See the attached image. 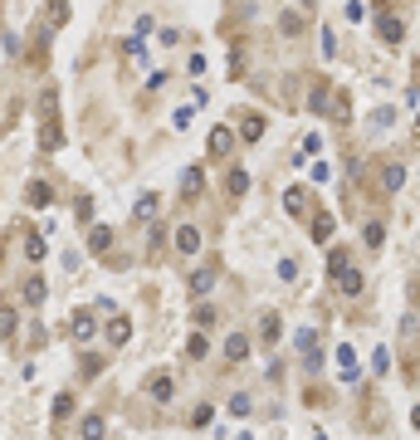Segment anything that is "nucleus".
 <instances>
[{"mask_svg":"<svg viewBox=\"0 0 420 440\" xmlns=\"http://www.w3.org/2000/svg\"><path fill=\"white\" fill-rule=\"evenodd\" d=\"M406 186V167H401V161H386V167H381V191L377 196H396Z\"/></svg>","mask_w":420,"mask_h":440,"instance_id":"7","label":"nucleus"},{"mask_svg":"<svg viewBox=\"0 0 420 440\" xmlns=\"http://www.w3.org/2000/svg\"><path fill=\"white\" fill-rule=\"evenodd\" d=\"M156 206H162V196H156V191H147V196L132 206V220H151V215H156Z\"/></svg>","mask_w":420,"mask_h":440,"instance_id":"17","label":"nucleus"},{"mask_svg":"<svg viewBox=\"0 0 420 440\" xmlns=\"http://www.w3.org/2000/svg\"><path fill=\"white\" fill-rule=\"evenodd\" d=\"M200 191H205V172H200V167H186V177H181V201H200Z\"/></svg>","mask_w":420,"mask_h":440,"instance_id":"10","label":"nucleus"},{"mask_svg":"<svg viewBox=\"0 0 420 440\" xmlns=\"http://www.w3.org/2000/svg\"><path fill=\"white\" fill-rule=\"evenodd\" d=\"M210 416H216V411H210V401H200V406H196V411H191V426H205V421H210Z\"/></svg>","mask_w":420,"mask_h":440,"instance_id":"33","label":"nucleus"},{"mask_svg":"<svg viewBox=\"0 0 420 440\" xmlns=\"http://www.w3.org/2000/svg\"><path fill=\"white\" fill-rule=\"evenodd\" d=\"M410 426H415V430H420V406H415V411H410Z\"/></svg>","mask_w":420,"mask_h":440,"instance_id":"38","label":"nucleus"},{"mask_svg":"<svg viewBox=\"0 0 420 440\" xmlns=\"http://www.w3.org/2000/svg\"><path fill=\"white\" fill-rule=\"evenodd\" d=\"M230 147H235L230 128H210V157H230Z\"/></svg>","mask_w":420,"mask_h":440,"instance_id":"13","label":"nucleus"},{"mask_svg":"<svg viewBox=\"0 0 420 440\" xmlns=\"http://www.w3.org/2000/svg\"><path fill=\"white\" fill-rule=\"evenodd\" d=\"M333 118H337V123L352 118V98H347V93H333Z\"/></svg>","mask_w":420,"mask_h":440,"instance_id":"27","label":"nucleus"},{"mask_svg":"<svg viewBox=\"0 0 420 440\" xmlns=\"http://www.w3.org/2000/svg\"><path fill=\"white\" fill-rule=\"evenodd\" d=\"M279 30H284V34H298V30H303V15H298V10H284Z\"/></svg>","mask_w":420,"mask_h":440,"instance_id":"31","label":"nucleus"},{"mask_svg":"<svg viewBox=\"0 0 420 440\" xmlns=\"http://www.w3.org/2000/svg\"><path fill=\"white\" fill-rule=\"evenodd\" d=\"M225 191H230V196H244V191H249V172H244V167H230V177H225Z\"/></svg>","mask_w":420,"mask_h":440,"instance_id":"18","label":"nucleus"},{"mask_svg":"<svg viewBox=\"0 0 420 440\" xmlns=\"http://www.w3.org/2000/svg\"><path fill=\"white\" fill-rule=\"evenodd\" d=\"M216 323V308H196V328H210Z\"/></svg>","mask_w":420,"mask_h":440,"instance_id":"37","label":"nucleus"},{"mask_svg":"<svg viewBox=\"0 0 420 440\" xmlns=\"http://www.w3.org/2000/svg\"><path fill=\"white\" fill-rule=\"evenodd\" d=\"M78 435H83V440H103V435H108V426H103V416H83Z\"/></svg>","mask_w":420,"mask_h":440,"instance_id":"21","label":"nucleus"},{"mask_svg":"<svg viewBox=\"0 0 420 440\" xmlns=\"http://www.w3.org/2000/svg\"><path fill=\"white\" fill-rule=\"evenodd\" d=\"M147 397H151V401H171V397H176V377H171V372H151V377H147Z\"/></svg>","mask_w":420,"mask_h":440,"instance_id":"4","label":"nucleus"},{"mask_svg":"<svg viewBox=\"0 0 420 440\" xmlns=\"http://www.w3.org/2000/svg\"><path fill=\"white\" fill-rule=\"evenodd\" d=\"M284 210L288 215H308V186H288L284 191Z\"/></svg>","mask_w":420,"mask_h":440,"instance_id":"12","label":"nucleus"},{"mask_svg":"<svg viewBox=\"0 0 420 440\" xmlns=\"http://www.w3.org/2000/svg\"><path fill=\"white\" fill-rule=\"evenodd\" d=\"M225 357H230V362H244V357H249V338H244V333H235V338L225 343Z\"/></svg>","mask_w":420,"mask_h":440,"instance_id":"23","label":"nucleus"},{"mask_svg":"<svg viewBox=\"0 0 420 440\" xmlns=\"http://www.w3.org/2000/svg\"><path fill=\"white\" fill-rule=\"evenodd\" d=\"M39 152H49V157H54L59 152V142H64V123H59V93L54 88H44L39 93Z\"/></svg>","mask_w":420,"mask_h":440,"instance_id":"1","label":"nucleus"},{"mask_svg":"<svg viewBox=\"0 0 420 440\" xmlns=\"http://www.w3.org/2000/svg\"><path fill=\"white\" fill-rule=\"evenodd\" d=\"M25 303H44V279H39V274L25 279Z\"/></svg>","mask_w":420,"mask_h":440,"instance_id":"29","label":"nucleus"},{"mask_svg":"<svg viewBox=\"0 0 420 440\" xmlns=\"http://www.w3.org/2000/svg\"><path fill=\"white\" fill-rule=\"evenodd\" d=\"M93 328H98L93 308H74V318H69V333H74L78 343H88V338H93Z\"/></svg>","mask_w":420,"mask_h":440,"instance_id":"6","label":"nucleus"},{"mask_svg":"<svg viewBox=\"0 0 420 440\" xmlns=\"http://www.w3.org/2000/svg\"><path fill=\"white\" fill-rule=\"evenodd\" d=\"M69 411H74V397H69V392H64V397H59V401H54V421H64V416H69Z\"/></svg>","mask_w":420,"mask_h":440,"instance_id":"34","label":"nucleus"},{"mask_svg":"<svg viewBox=\"0 0 420 440\" xmlns=\"http://www.w3.org/2000/svg\"><path fill=\"white\" fill-rule=\"evenodd\" d=\"M127 338H132V318H123V313H118V318L108 323V343H113V348H123Z\"/></svg>","mask_w":420,"mask_h":440,"instance_id":"15","label":"nucleus"},{"mask_svg":"<svg viewBox=\"0 0 420 440\" xmlns=\"http://www.w3.org/2000/svg\"><path fill=\"white\" fill-rule=\"evenodd\" d=\"M323 108H328V79H318L308 93V113H323Z\"/></svg>","mask_w":420,"mask_h":440,"instance_id":"20","label":"nucleus"},{"mask_svg":"<svg viewBox=\"0 0 420 440\" xmlns=\"http://www.w3.org/2000/svg\"><path fill=\"white\" fill-rule=\"evenodd\" d=\"M205 352H210V343H205V333H191V343H186V357H196V362H200Z\"/></svg>","mask_w":420,"mask_h":440,"instance_id":"30","label":"nucleus"},{"mask_svg":"<svg viewBox=\"0 0 420 440\" xmlns=\"http://www.w3.org/2000/svg\"><path fill=\"white\" fill-rule=\"evenodd\" d=\"M293 343H298V357H303V367H308V372H318V367H323L318 333H313V328H298V338H293Z\"/></svg>","mask_w":420,"mask_h":440,"instance_id":"3","label":"nucleus"},{"mask_svg":"<svg viewBox=\"0 0 420 440\" xmlns=\"http://www.w3.org/2000/svg\"><path fill=\"white\" fill-rule=\"evenodd\" d=\"M337 372L342 377H357V352L352 348H337Z\"/></svg>","mask_w":420,"mask_h":440,"instance_id":"26","label":"nucleus"},{"mask_svg":"<svg viewBox=\"0 0 420 440\" xmlns=\"http://www.w3.org/2000/svg\"><path fill=\"white\" fill-rule=\"evenodd\" d=\"M264 343H279V318H274V313L264 318Z\"/></svg>","mask_w":420,"mask_h":440,"instance_id":"35","label":"nucleus"},{"mask_svg":"<svg viewBox=\"0 0 420 440\" xmlns=\"http://www.w3.org/2000/svg\"><path fill=\"white\" fill-rule=\"evenodd\" d=\"M108 245H113V230H108V226H93V230H88V250H93V254H103Z\"/></svg>","mask_w":420,"mask_h":440,"instance_id":"19","label":"nucleus"},{"mask_svg":"<svg viewBox=\"0 0 420 440\" xmlns=\"http://www.w3.org/2000/svg\"><path fill=\"white\" fill-rule=\"evenodd\" d=\"M377 34H381L386 44H401V39H406V25H401L391 10H381V15H377Z\"/></svg>","mask_w":420,"mask_h":440,"instance_id":"8","label":"nucleus"},{"mask_svg":"<svg viewBox=\"0 0 420 440\" xmlns=\"http://www.w3.org/2000/svg\"><path fill=\"white\" fill-rule=\"evenodd\" d=\"M361 240H366V245L377 250V245L386 240V226H381V220H366V226H361Z\"/></svg>","mask_w":420,"mask_h":440,"instance_id":"24","label":"nucleus"},{"mask_svg":"<svg viewBox=\"0 0 420 440\" xmlns=\"http://www.w3.org/2000/svg\"><path fill=\"white\" fill-rule=\"evenodd\" d=\"M328 274H333V284H337V289H342L347 299H357V294L366 289V279H361V269L352 264V254H347L342 245H333V250H328Z\"/></svg>","mask_w":420,"mask_h":440,"instance_id":"2","label":"nucleus"},{"mask_svg":"<svg viewBox=\"0 0 420 440\" xmlns=\"http://www.w3.org/2000/svg\"><path fill=\"white\" fill-rule=\"evenodd\" d=\"M25 206H34V210H44V206H54V186H49L44 177H34V181L25 186Z\"/></svg>","mask_w":420,"mask_h":440,"instance_id":"5","label":"nucleus"},{"mask_svg":"<svg viewBox=\"0 0 420 440\" xmlns=\"http://www.w3.org/2000/svg\"><path fill=\"white\" fill-rule=\"evenodd\" d=\"M176 250H181V254H196V250H200V226H181V230H176Z\"/></svg>","mask_w":420,"mask_h":440,"instance_id":"14","label":"nucleus"},{"mask_svg":"<svg viewBox=\"0 0 420 440\" xmlns=\"http://www.w3.org/2000/svg\"><path fill=\"white\" fill-rule=\"evenodd\" d=\"M15 328H20V323H15V313L6 308V313H0V338H6V343H10V338H15Z\"/></svg>","mask_w":420,"mask_h":440,"instance_id":"32","label":"nucleus"},{"mask_svg":"<svg viewBox=\"0 0 420 440\" xmlns=\"http://www.w3.org/2000/svg\"><path fill=\"white\" fill-rule=\"evenodd\" d=\"M186 289H191V299H200V294H210V289H216V264H205V269H196Z\"/></svg>","mask_w":420,"mask_h":440,"instance_id":"11","label":"nucleus"},{"mask_svg":"<svg viewBox=\"0 0 420 440\" xmlns=\"http://www.w3.org/2000/svg\"><path fill=\"white\" fill-rule=\"evenodd\" d=\"M333 230H337V220H333V210H318V215H313V245H328L333 240Z\"/></svg>","mask_w":420,"mask_h":440,"instance_id":"9","label":"nucleus"},{"mask_svg":"<svg viewBox=\"0 0 420 440\" xmlns=\"http://www.w3.org/2000/svg\"><path fill=\"white\" fill-rule=\"evenodd\" d=\"M240 137H244V142H259V137H264V118H259V113H244Z\"/></svg>","mask_w":420,"mask_h":440,"instance_id":"16","label":"nucleus"},{"mask_svg":"<svg viewBox=\"0 0 420 440\" xmlns=\"http://www.w3.org/2000/svg\"><path fill=\"white\" fill-rule=\"evenodd\" d=\"M44 15L54 20V25H64V20H69V0H49V6H44Z\"/></svg>","mask_w":420,"mask_h":440,"instance_id":"28","label":"nucleus"},{"mask_svg":"<svg viewBox=\"0 0 420 440\" xmlns=\"http://www.w3.org/2000/svg\"><path fill=\"white\" fill-rule=\"evenodd\" d=\"M313 152H323V137H318V132H308V137H303V147L293 152V161H308Z\"/></svg>","mask_w":420,"mask_h":440,"instance_id":"25","label":"nucleus"},{"mask_svg":"<svg viewBox=\"0 0 420 440\" xmlns=\"http://www.w3.org/2000/svg\"><path fill=\"white\" fill-rule=\"evenodd\" d=\"M20 230H25V259H34V264H39V259H44V240H39L30 226H20Z\"/></svg>","mask_w":420,"mask_h":440,"instance_id":"22","label":"nucleus"},{"mask_svg":"<svg viewBox=\"0 0 420 440\" xmlns=\"http://www.w3.org/2000/svg\"><path fill=\"white\" fill-rule=\"evenodd\" d=\"M230 411H235V416H249V397H244V392H240V397H230Z\"/></svg>","mask_w":420,"mask_h":440,"instance_id":"36","label":"nucleus"}]
</instances>
